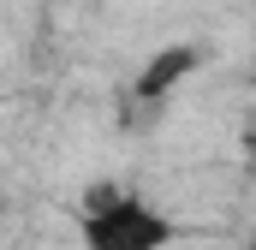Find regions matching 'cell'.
Wrapping results in <instances>:
<instances>
[{
	"instance_id": "obj_1",
	"label": "cell",
	"mask_w": 256,
	"mask_h": 250,
	"mask_svg": "<svg viewBox=\"0 0 256 250\" xmlns=\"http://www.w3.org/2000/svg\"><path fill=\"white\" fill-rule=\"evenodd\" d=\"M173 226L131 190H102L84 208V250H167Z\"/></svg>"
},
{
	"instance_id": "obj_2",
	"label": "cell",
	"mask_w": 256,
	"mask_h": 250,
	"mask_svg": "<svg viewBox=\"0 0 256 250\" xmlns=\"http://www.w3.org/2000/svg\"><path fill=\"white\" fill-rule=\"evenodd\" d=\"M191 66H196L191 48H167L161 60H149V66H143V84H137V90H143V96H167V90L179 84V72H191Z\"/></svg>"
},
{
	"instance_id": "obj_3",
	"label": "cell",
	"mask_w": 256,
	"mask_h": 250,
	"mask_svg": "<svg viewBox=\"0 0 256 250\" xmlns=\"http://www.w3.org/2000/svg\"><path fill=\"white\" fill-rule=\"evenodd\" d=\"M250 250H256V232H250Z\"/></svg>"
}]
</instances>
